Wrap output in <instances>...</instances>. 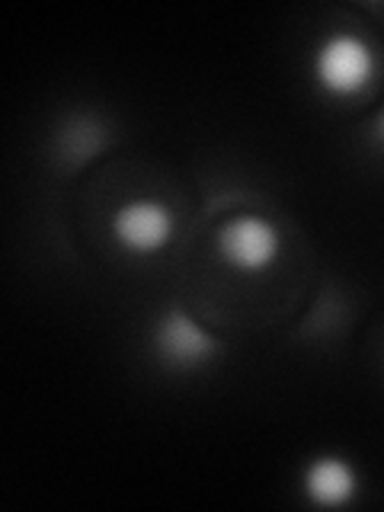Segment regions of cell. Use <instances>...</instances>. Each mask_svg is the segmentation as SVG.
<instances>
[{
  "label": "cell",
  "mask_w": 384,
  "mask_h": 512,
  "mask_svg": "<svg viewBox=\"0 0 384 512\" xmlns=\"http://www.w3.org/2000/svg\"><path fill=\"white\" fill-rule=\"evenodd\" d=\"M314 84L333 100H349L372 87L378 58L375 48L356 32H330V36L314 48Z\"/></svg>",
  "instance_id": "obj_1"
},
{
  "label": "cell",
  "mask_w": 384,
  "mask_h": 512,
  "mask_svg": "<svg viewBox=\"0 0 384 512\" xmlns=\"http://www.w3.org/2000/svg\"><path fill=\"white\" fill-rule=\"evenodd\" d=\"M215 247L224 266H231L237 272H263L269 266H276L282 253V234L269 218L244 212L221 224Z\"/></svg>",
  "instance_id": "obj_2"
},
{
  "label": "cell",
  "mask_w": 384,
  "mask_h": 512,
  "mask_svg": "<svg viewBox=\"0 0 384 512\" xmlns=\"http://www.w3.org/2000/svg\"><path fill=\"white\" fill-rule=\"evenodd\" d=\"M154 349L157 356L164 359L170 368H202L218 356V336L202 327L196 317L186 314L183 308H170L160 314L157 327H154Z\"/></svg>",
  "instance_id": "obj_3"
},
{
  "label": "cell",
  "mask_w": 384,
  "mask_h": 512,
  "mask_svg": "<svg viewBox=\"0 0 384 512\" xmlns=\"http://www.w3.org/2000/svg\"><path fill=\"white\" fill-rule=\"evenodd\" d=\"M112 240L135 256L160 253L173 237V212L160 199H128L109 221Z\"/></svg>",
  "instance_id": "obj_4"
},
{
  "label": "cell",
  "mask_w": 384,
  "mask_h": 512,
  "mask_svg": "<svg viewBox=\"0 0 384 512\" xmlns=\"http://www.w3.org/2000/svg\"><path fill=\"white\" fill-rule=\"evenodd\" d=\"M301 487L317 506H346L359 493V474L340 455H320L304 464Z\"/></svg>",
  "instance_id": "obj_5"
},
{
  "label": "cell",
  "mask_w": 384,
  "mask_h": 512,
  "mask_svg": "<svg viewBox=\"0 0 384 512\" xmlns=\"http://www.w3.org/2000/svg\"><path fill=\"white\" fill-rule=\"evenodd\" d=\"M375 141L384 148V109L378 112V119H375Z\"/></svg>",
  "instance_id": "obj_6"
}]
</instances>
